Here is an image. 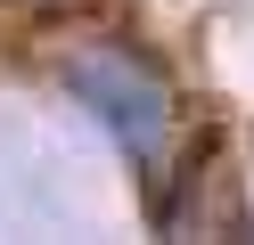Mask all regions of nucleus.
<instances>
[{"label": "nucleus", "instance_id": "obj_1", "mask_svg": "<svg viewBox=\"0 0 254 245\" xmlns=\"http://www.w3.org/2000/svg\"><path fill=\"white\" fill-rule=\"evenodd\" d=\"M66 90L107 123V139H115L139 172H164V155H172V90H164V74H156L139 49L82 41L66 57Z\"/></svg>", "mask_w": 254, "mask_h": 245}]
</instances>
